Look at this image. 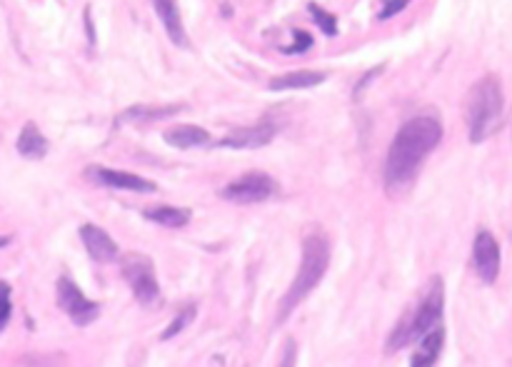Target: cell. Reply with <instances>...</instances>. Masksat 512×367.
Segmentation results:
<instances>
[{"mask_svg": "<svg viewBox=\"0 0 512 367\" xmlns=\"http://www.w3.org/2000/svg\"><path fill=\"white\" fill-rule=\"evenodd\" d=\"M443 140V123L435 115H415L395 135L385 163V190L390 198H400L418 180L425 158Z\"/></svg>", "mask_w": 512, "mask_h": 367, "instance_id": "cell-1", "label": "cell"}, {"mask_svg": "<svg viewBox=\"0 0 512 367\" xmlns=\"http://www.w3.org/2000/svg\"><path fill=\"white\" fill-rule=\"evenodd\" d=\"M443 308H445V285L443 280L435 275V278H430L428 285L420 290L415 303L405 310V315L393 328V333H390L388 338V353L403 350L405 345L415 343V340L423 338L425 333L438 328V320L440 315H443Z\"/></svg>", "mask_w": 512, "mask_h": 367, "instance_id": "cell-2", "label": "cell"}, {"mask_svg": "<svg viewBox=\"0 0 512 367\" xmlns=\"http://www.w3.org/2000/svg\"><path fill=\"white\" fill-rule=\"evenodd\" d=\"M505 95L495 75H485L470 88L465 98V123L470 130V143H485L503 125Z\"/></svg>", "mask_w": 512, "mask_h": 367, "instance_id": "cell-3", "label": "cell"}, {"mask_svg": "<svg viewBox=\"0 0 512 367\" xmlns=\"http://www.w3.org/2000/svg\"><path fill=\"white\" fill-rule=\"evenodd\" d=\"M330 265V243L323 233H310L303 240V260H300V270L295 275L293 285L285 293L283 303L278 308V323H285L295 308L323 283L325 273Z\"/></svg>", "mask_w": 512, "mask_h": 367, "instance_id": "cell-4", "label": "cell"}, {"mask_svg": "<svg viewBox=\"0 0 512 367\" xmlns=\"http://www.w3.org/2000/svg\"><path fill=\"white\" fill-rule=\"evenodd\" d=\"M120 273H123L125 283L133 290L135 300L145 308H158L160 305V285L155 278L153 260L148 255L130 253L120 258Z\"/></svg>", "mask_w": 512, "mask_h": 367, "instance_id": "cell-5", "label": "cell"}, {"mask_svg": "<svg viewBox=\"0 0 512 367\" xmlns=\"http://www.w3.org/2000/svg\"><path fill=\"white\" fill-rule=\"evenodd\" d=\"M55 298H58L60 310H63V313L68 315V318L73 320L78 328H85V325H90V323H95V320H98L100 305L85 298L83 290H80L78 285H75L73 280L68 278V275H63V278L58 280V288H55Z\"/></svg>", "mask_w": 512, "mask_h": 367, "instance_id": "cell-6", "label": "cell"}, {"mask_svg": "<svg viewBox=\"0 0 512 367\" xmlns=\"http://www.w3.org/2000/svg\"><path fill=\"white\" fill-rule=\"evenodd\" d=\"M275 193H278V183L265 173H248L223 188V198L240 205L265 203V200L273 198Z\"/></svg>", "mask_w": 512, "mask_h": 367, "instance_id": "cell-7", "label": "cell"}, {"mask_svg": "<svg viewBox=\"0 0 512 367\" xmlns=\"http://www.w3.org/2000/svg\"><path fill=\"white\" fill-rule=\"evenodd\" d=\"M473 265L483 283L493 285L500 275V245L493 238V233L480 230L473 243Z\"/></svg>", "mask_w": 512, "mask_h": 367, "instance_id": "cell-8", "label": "cell"}, {"mask_svg": "<svg viewBox=\"0 0 512 367\" xmlns=\"http://www.w3.org/2000/svg\"><path fill=\"white\" fill-rule=\"evenodd\" d=\"M275 135H278V125L265 120V123L250 125V128L233 130V133L225 135L223 140H218V145L220 148H233V150H255L273 143Z\"/></svg>", "mask_w": 512, "mask_h": 367, "instance_id": "cell-9", "label": "cell"}, {"mask_svg": "<svg viewBox=\"0 0 512 367\" xmlns=\"http://www.w3.org/2000/svg\"><path fill=\"white\" fill-rule=\"evenodd\" d=\"M93 183L108 185V188H118V190H130V193H155V185L150 180L140 178L135 173H125V170H110L103 168V165H93V168L85 170Z\"/></svg>", "mask_w": 512, "mask_h": 367, "instance_id": "cell-10", "label": "cell"}, {"mask_svg": "<svg viewBox=\"0 0 512 367\" xmlns=\"http://www.w3.org/2000/svg\"><path fill=\"white\" fill-rule=\"evenodd\" d=\"M80 240H83L85 250H88V255L95 263H113V260H118V245H115V240L110 238L103 228H98V225H83V228H80Z\"/></svg>", "mask_w": 512, "mask_h": 367, "instance_id": "cell-11", "label": "cell"}, {"mask_svg": "<svg viewBox=\"0 0 512 367\" xmlns=\"http://www.w3.org/2000/svg\"><path fill=\"white\" fill-rule=\"evenodd\" d=\"M153 3V10L158 13L160 23L165 25V30H168L170 40H173L175 45H188V35H185V25H183V18H180V10H178V0H150Z\"/></svg>", "mask_w": 512, "mask_h": 367, "instance_id": "cell-12", "label": "cell"}, {"mask_svg": "<svg viewBox=\"0 0 512 367\" xmlns=\"http://www.w3.org/2000/svg\"><path fill=\"white\" fill-rule=\"evenodd\" d=\"M180 110H183V105H133V108H128L125 113H120V118L115 120V123H153V120L178 115Z\"/></svg>", "mask_w": 512, "mask_h": 367, "instance_id": "cell-13", "label": "cell"}, {"mask_svg": "<svg viewBox=\"0 0 512 367\" xmlns=\"http://www.w3.org/2000/svg\"><path fill=\"white\" fill-rule=\"evenodd\" d=\"M443 345H445V330L443 328H433L430 333H425L423 338H420L418 350H415L410 365H413V367L435 365V363H438L440 353H443Z\"/></svg>", "mask_w": 512, "mask_h": 367, "instance_id": "cell-14", "label": "cell"}, {"mask_svg": "<svg viewBox=\"0 0 512 367\" xmlns=\"http://www.w3.org/2000/svg\"><path fill=\"white\" fill-rule=\"evenodd\" d=\"M165 143L173 145V148L188 150V148H200V145L210 143V133L198 125H175V128L165 130Z\"/></svg>", "mask_w": 512, "mask_h": 367, "instance_id": "cell-15", "label": "cell"}, {"mask_svg": "<svg viewBox=\"0 0 512 367\" xmlns=\"http://www.w3.org/2000/svg\"><path fill=\"white\" fill-rule=\"evenodd\" d=\"M145 220H150V223H158L163 225V228H185V225L190 223V218H193V213L185 208H175V205H153V208H145Z\"/></svg>", "mask_w": 512, "mask_h": 367, "instance_id": "cell-16", "label": "cell"}, {"mask_svg": "<svg viewBox=\"0 0 512 367\" xmlns=\"http://www.w3.org/2000/svg\"><path fill=\"white\" fill-rule=\"evenodd\" d=\"M18 153L28 160H40L48 153V140L35 123H25L18 138Z\"/></svg>", "mask_w": 512, "mask_h": 367, "instance_id": "cell-17", "label": "cell"}, {"mask_svg": "<svg viewBox=\"0 0 512 367\" xmlns=\"http://www.w3.org/2000/svg\"><path fill=\"white\" fill-rule=\"evenodd\" d=\"M325 80V73H315V70H295V73L278 75V78L270 80V90H303L320 85Z\"/></svg>", "mask_w": 512, "mask_h": 367, "instance_id": "cell-18", "label": "cell"}, {"mask_svg": "<svg viewBox=\"0 0 512 367\" xmlns=\"http://www.w3.org/2000/svg\"><path fill=\"white\" fill-rule=\"evenodd\" d=\"M308 10L313 13V20L320 25V28H323L325 35L338 33V18H335L333 13H328V10H323L320 5H315V3H310Z\"/></svg>", "mask_w": 512, "mask_h": 367, "instance_id": "cell-19", "label": "cell"}, {"mask_svg": "<svg viewBox=\"0 0 512 367\" xmlns=\"http://www.w3.org/2000/svg\"><path fill=\"white\" fill-rule=\"evenodd\" d=\"M193 318H195V305H188V308H185L183 313L175 315V320L168 325V330H165V333H163V340H170V338H175V335H178V333H183L185 325H188Z\"/></svg>", "mask_w": 512, "mask_h": 367, "instance_id": "cell-20", "label": "cell"}, {"mask_svg": "<svg viewBox=\"0 0 512 367\" xmlns=\"http://www.w3.org/2000/svg\"><path fill=\"white\" fill-rule=\"evenodd\" d=\"M10 313H13V303H10V285L0 283V333H3L5 325L10 323Z\"/></svg>", "mask_w": 512, "mask_h": 367, "instance_id": "cell-21", "label": "cell"}, {"mask_svg": "<svg viewBox=\"0 0 512 367\" xmlns=\"http://www.w3.org/2000/svg\"><path fill=\"white\" fill-rule=\"evenodd\" d=\"M408 3L410 0H383V5H380L378 10V20H390L393 15H398L400 10H405Z\"/></svg>", "mask_w": 512, "mask_h": 367, "instance_id": "cell-22", "label": "cell"}, {"mask_svg": "<svg viewBox=\"0 0 512 367\" xmlns=\"http://www.w3.org/2000/svg\"><path fill=\"white\" fill-rule=\"evenodd\" d=\"M295 45H290V48H285V53H303V50H308L310 45H313V38H310L308 33H298L295 35Z\"/></svg>", "mask_w": 512, "mask_h": 367, "instance_id": "cell-23", "label": "cell"}, {"mask_svg": "<svg viewBox=\"0 0 512 367\" xmlns=\"http://www.w3.org/2000/svg\"><path fill=\"white\" fill-rule=\"evenodd\" d=\"M8 243H10L8 235H0V248H5V245H8Z\"/></svg>", "mask_w": 512, "mask_h": 367, "instance_id": "cell-24", "label": "cell"}]
</instances>
